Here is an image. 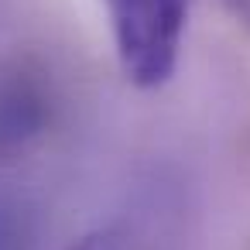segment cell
<instances>
[{
  "label": "cell",
  "mask_w": 250,
  "mask_h": 250,
  "mask_svg": "<svg viewBox=\"0 0 250 250\" xmlns=\"http://www.w3.org/2000/svg\"><path fill=\"white\" fill-rule=\"evenodd\" d=\"M124 76L137 89L165 86L182 55L192 0H103Z\"/></svg>",
  "instance_id": "cell-1"
},
{
  "label": "cell",
  "mask_w": 250,
  "mask_h": 250,
  "mask_svg": "<svg viewBox=\"0 0 250 250\" xmlns=\"http://www.w3.org/2000/svg\"><path fill=\"white\" fill-rule=\"evenodd\" d=\"M48 120V100L31 79L0 86V144H24Z\"/></svg>",
  "instance_id": "cell-2"
},
{
  "label": "cell",
  "mask_w": 250,
  "mask_h": 250,
  "mask_svg": "<svg viewBox=\"0 0 250 250\" xmlns=\"http://www.w3.org/2000/svg\"><path fill=\"white\" fill-rule=\"evenodd\" d=\"M69 250H161V247L154 236H147L144 229H137L130 223H110V226L86 233Z\"/></svg>",
  "instance_id": "cell-3"
},
{
  "label": "cell",
  "mask_w": 250,
  "mask_h": 250,
  "mask_svg": "<svg viewBox=\"0 0 250 250\" xmlns=\"http://www.w3.org/2000/svg\"><path fill=\"white\" fill-rule=\"evenodd\" d=\"M0 250H31V233L18 206L0 199Z\"/></svg>",
  "instance_id": "cell-4"
},
{
  "label": "cell",
  "mask_w": 250,
  "mask_h": 250,
  "mask_svg": "<svg viewBox=\"0 0 250 250\" xmlns=\"http://www.w3.org/2000/svg\"><path fill=\"white\" fill-rule=\"evenodd\" d=\"M226 4H229V11H233V18L250 31V0H226Z\"/></svg>",
  "instance_id": "cell-5"
}]
</instances>
